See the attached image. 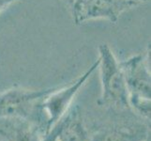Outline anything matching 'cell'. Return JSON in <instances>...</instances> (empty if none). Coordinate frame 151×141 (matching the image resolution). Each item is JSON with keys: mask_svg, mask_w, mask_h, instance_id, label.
<instances>
[{"mask_svg": "<svg viewBox=\"0 0 151 141\" xmlns=\"http://www.w3.org/2000/svg\"><path fill=\"white\" fill-rule=\"evenodd\" d=\"M100 51L102 99L118 106H128L129 94L120 65L106 44H102Z\"/></svg>", "mask_w": 151, "mask_h": 141, "instance_id": "obj_1", "label": "cell"}, {"mask_svg": "<svg viewBox=\"0 0 151 141\" xmlns=\"http://www.w3.org/2000/svg\"><path fill=\"white\" fill-rule=\"evenodd\" d=\"M120 67L126 82L129 102L141 113L150 116V76L142 57H132Z\"/></svg>", "mask_w": 151, "mask_h": 141, "instance_id": "obj_2", "label": "cell"}, {"mask_svg": "<svg viewBox=\"0 0 151 141\" xmlns=\"http://www.w3.org/2000/svg\"><path fill=\"white\" fill-rule=\"evenodd\" d=\"M98 63L99 62H97L89 71H87L86 74L78 78L73 84H71L64 90L53 93L50 96H48L49 94L46 96L47 98L43 102V110L46 116V119H47L48 131H50L51 128L65 115L68 106H70V102L72 101V98L79 90V88L84 85L85 81L91 74V72L94 71Z\"/></svg>", "mask_w": 151, "mask_h": 141, "instance_id": "obj_3", "label": "cell"}, {"mask_svg": "<svg viewBox=\"0 0 151 141\" xmlns=\"http://www.w3.org/2000/svg\"><path fill=\"white\" fill-rule=\"evenodd\" d=\"M50 90L29 91L24 90H9L0 93V118L17 117L27 114L32 103L46 97Z\"/></svg>", "mask_w": 151, "mask_h": 141, "instance_id": "obj_4", "label": "cell"}, {"mask_svg": "<svg viewBox=\"0 0 151 141\" xmlns=\"http://www.w3.org/2000/svg\"><path fill=\"white\" fill-rule=\"evenodd\" d=\"M51 134L46 141H86L85 130L76 112L62 117L51 128Z\"/></svg>", "mask_w": 151, "mask_h": 141, "instance_id": "obj_5", "label": "cell"}, {"mask_svg": "<svg viewBox=\"0 0 151 141\" xmlns=\"http://www.w3.org/2000/svg\"><path fill=\"white\" fill-rule=\"evenodd\" d=\"M143 133L140 128L123 127L99 134L95 141H142Z\"/></svg>", "mask_w": 151, "mask_h": 141, "instance_id": "obj_6", "label": "cell"}, {"mask_svg": "<svg viewBox=\"0 0 151 141\" xmlns=\"http://www.w3.org/2000/svg\"><path fill=\"white\" fill-rule=\"evenodd\" d=\"M12 1H14V0H0V10L5 9V7H7Z\"/></svg>", "mask_w": 151, "mask_h": 141, "instance_id": "obj_7", "label": "cell"}]
</instances>
